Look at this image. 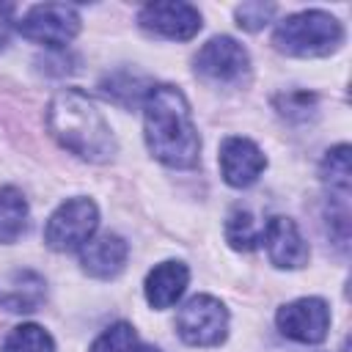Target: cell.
Here are the masks:
<instances>
[{
  "mask_svg": "<svg viewBox=\"0 0 352 352\" xmlns=\"http://www.w3.org/2000/svg\"><path fill=\"white\" fill-rule=\"evenodd\" d=\"M102 91H104L113 102L129 107V104H135V102H143V96H146L148 88H143V82H140L138 77H132V74H126V72H118V74H113V77H107V80L102 82Z\"/></svg>",
  "mask_w": 352,
  "mask_h": 352,
  "instance_id": "cell-18",
  "label": "cell"
},
{
  "mask_svg": "<svg viewBox=\"0 0 352 352\" xmlns=\"http://www.w3.org/2000/svg\"><path fill=\"white\" fill-rule=\"evenodd\" d=\"M217 162H220V176L228 187H250L267 168V157L264 151L250 140V138H242V135H231L220 143V154H217Z\"/></svg>",
  "mask_w": 352,
  "mask_h": 352,
  "instance_id": "cell-10",
  "label": "cell"
},
{
  "mask_svg": "<svg viewBox=\"0 0 352 352\" xmlns=\"http://www.w3.org/2000/svg\"><path fill=\"white\" fill-rule=\"evenodd\" d=\"M226 242L234 248V250H242V253H250L258 248L261 242V231L253 220L250 212L245 209H234L226 220Z\"/></svg>",
  "mask_w": 352,
  "mask_h": 352,
  "instance_id": "cell-16",
  "label": "cell"
},
{
  "mask_svg": "<svg viewBox=\"0 0 352 352\" xmlns=\"http://www.w3.org/2000/svg\"><path fill=\"white\" fill-rule=\"evenodd\" d=\"M135 346H138L135 327L129 322H116L91 344V352H135Z\"/></svg>",
  "mask_w": 352,
  "mask_h": 352,
  "instance_id": "cell-19",
  "label": "cell"
},
{
  "mask_svg": "<svg viewBox=\"0 0 352 352\" xmlns=\"http://www.w3.org/2000/svg\"><path fill=\"white\" fill-rule=\"evenodd\" d=\"M143 135L154 160L168 168H195L201 160V138L192 124L187 96L168 82L148 85L143 96Z\"/></svg>",
  "mask_w": 352,
  "mask_h": 352,
  "instance_id": "cell-1",
  "label": "cell"
},
{
  "mask_svg": "<svg viewBox=\"0 0 352 352\" xmlns=\"http://www.w3.org/2000/svg\"><path fill=\"white\" fill-rule=\"evenodd\" d=\"M99 226V209L91 198H69L63 201L47 220L44 242L55 253H74L82 250V245L96 234Z\"/></svg>",
  "mask_w": 352,
  "mask_h": 352,
  "instance_id": "cell-4",
  "label": "cell"
},
{
  "mask_svg": "<svg viewBox=\"0 0 352 352\" xmlns=\"http://www.w3.org/2000/svg\"><path fill=\"white\" fill-rule=\"evenodd\" d=\"M47 129L66 151L88 162H110L118 151L107 118L80 88H60L50 99Z\"/></svg>",
  "mask_w": 352,
  "mask_h": 352,
  "instance_id": "cell-2",
  "label": "cell"
},
{
  "mask_svg": "<svg viewBox=\"0 0 352 352\" xmlns=\"http://www.w3.org/2000/svg\"><path fill=\"white\" fill-rule=\"evenodd\" d=\"M3 352H55V341L41 324L28 322V324H16L6 336Z\"/></svg>",
  "mask_w": 352,
  "mask_h": 352,
  "instance_id": "cell-15",
  "label": "cell"
},
{
  "mask_svg": "<svg viewBox=\"0 0 352 352\" xmlns=\"http://www.w3.org/2000/svg\"><path fill=\"white\" fill-rule=\"evenodd\" d=\"M344 41V28L341 22L319 8L300 11L278 22L272 33V44L278 52L292 55V58H324L336 52Z\"/></svg>",
  "mask_w": 352,
  "mask_h": 352,
  "instance_id": "cell-3",
  "label": "cell"
},
{
  "mask_svg": "<svg viewBox=\"0 0 352 352\" xmlns=\"http://www.w3.org/2000/svg\"><path fill=\"white\" fill-rule=\"evenodd\" d=\"M187 283H190V270L184 261H162L146 275L143 294L151 308L165 311L182 300Z\"/></svg>",
  "mask_w": 352,
  "mask_h": 352,
  "instance_id": "cell-13",
  "label": "cell"
},
{
  "mask_svg": "<svg viewBox=\"0 0 352 352\" xmlns=\"http://www.w3.org/2000/svg\"><path fill=\"white\" fill-rule=\"evenodd\" d=\"M248 72H250V55L231 36L209 38L195 55V74L212 82H236Z\"/></svg>",
  "mask_w": 352,
  "mask_h": 352,
  "instance_id": "cell-8",
  "label": "cell"
},
{
  "mask_svg": "<svg viewBox=\"0 0 352 352\" xmlns=\"http://www.w3.org/2000/svg\"><path fill=\"white\" fill-rule=\"evenodd\" d=\"M126 256H129V245L124 236L118 234H102V236H91L82 250H80V264L91 278L99 280H110L116 278L124 267H126Z\"/></svg>",
  "mask_w": 352,
  "mask_h": 352,
  "instance_id": "cell-12",
  "label": "cell"
},
{
  "mask_svg": "<svg viewBox=\"0 0 352 352\" xmlns=\"http://www.w3.org/2000/svg\"><path fill=\"white\" fill-rule=\"evenodd\" d=\"M275 110L294 124L311 121L316 116V94L311 91H286L280 96H275Z\"/></svg>",
  "mask_w": 352,
  "mask_h": 352,
  "instance_id": "cell-17",
  "label": "cell"
},
{
  "mask_svg": "<svg viewBox=\"0 0 352 352\" xmlns=\"http://www.w3.org/2000/svg\"><path fill=\"white\" fill-rule=\"evenodd\" d=\"M135 352H162V349H157V346H135Z\"/></svg>",
  "mask_w": 352,
  "mask_h": 352,
  "instance_id": "cell-21",
  "label": "cell"
},
{
  "mask_svg": "<svg viewBox=\"0 0 352 352\" xmlns=\"http://www.w3.org/2000/svg\"><path fill=\"white\" fill-rule=\"evenodd\" d=\"M261 242L267 248L270 261L278 270H300L308 264V256H311L308 242L302 239V234L292 217H283V214L270 217L261 231Z\"/></svg>",
  "mask_w": 352,
  "mask_h": 352,
  "instance_id": "cell-11",
  "label": "cell"
},
{
  "mask_svg": "<svg viewBox=\"0 0 352 352\" xmlns=\"http://www.w3.org/2000/svg\"><path fill=\"white\" fill-rule=\"evenodd\" d=\"M16 30L50 50H63L80 33V14L69 3H38L16 22Z\"/></svg>",
  "mask_w": 352,
  "mask_h": 352,
  "instance_id": "cell-6",
  "label": "cell"
},
{
  "mask_svg": "<svg viewBox=\"0 0 352 352\" xmlns=\"http://www.w3.org/2000/svg\"><path fill=\"white\" fill-rule=\"evenodd\" d=\"M138 22L143 30L162 36V38H173V41H190L198 30H201V11L190 3H173V0H162V3H148L140 8Z\"/></svg>",
  "mask_w": 352,
  "mask_h": 352,
  "instance_id": "cell-9",
  "label": "cell"
},
{
  "mask_svg": "<svg viewBox=\"0 0 352 352\" xmlns=\"http://www.w3.org/2000/svg\"><path fill=\"white\" fill-rule=\"evenodd\" d=\"M275 6L272 3H242V6H236V11H234V16H236V25L242 28V30H250V33H256V30H261L264 25H270V19L275 16Z\"/></svg>",
  "mask_w": 352,
  "mask_h": 352,
  "instance_id": "cell-20",
  "label": "cell"
},
{
  "mask_svg": "<svg viewBox=\"0 0 352 352\" xmlns=\"http://www.w3.org/2000/svg\"><path fill=\"white\" fill-rule=\"evenodd\" d=\"M28 201L16 187H3L0 190V242L11 245L28 231Z\"/></svg>",
  "mask_w": 352,
  "mask_h": 352,
  "instance_id": "cell-14",
  "label": "cell"
},
{
  "mask_svg": "<svg viewBox=\"0 0 352 352\" xmlns=\"http://www.w3.org/2000/svg\"><path fill=\"white\" fill-rule=\"evenodd\" d=\"M275 324L297 344H319L330 330V308L322 297H300L278 308Z\"/></svg>",
  "mask_w": 352,
  "mask_h": 352,
  "instance_id": "cell-7",
  "label": "cell"
},
{
  "mask_svg": "<svg viewBox=\"0 0 352 352\" xmlns=\"http://www.w3.org/2000/svg\"><path fill=\"white\" fill-rule=\"evenodd\" d=\"M176 333L190 346H217L228 336V311L217 297L195 294L179 308Z\"/></svg>",
  "mask_w": 352,
  "mask_h": 352,
  "instance_id": "cell-5",
  "label": "cell"
}]
</instances>
